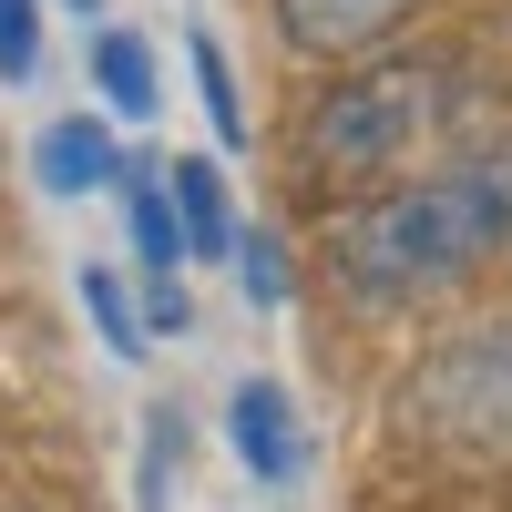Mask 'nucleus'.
<instances>
[{
  "label": "nucleus",
  "mask_w": 512,
  "mask_h": 512,
  "mask_svg": "<svg viewBox=\"0 0 512 512\" xmlns=\"http://www.w3.org/2000/svg\"><path fill=\"white\" fill-rule=\"evenodd\" d=\"M502 246H512V134H482V144L441 154L431 175H410L379 205H359V216L328 236V267H338L349 297L400 308V297L461 287L472 267H492Z\"/></svg>",
  "instance_id": "1"
},
{
  "label": "nucleus",
  "mask_w": 512,
  "mask_h": 512,
  "mask_svg": "<svg viewBox=\"0 0 512 512\" xmlns=\"http://www.w3.org/2000/svg\"><path fill=\"white\" fill-rule=\"evenodd\" d=\"M451 113H461L451 52L369 62V72H349V82L308 113V164H318L328 185H369V175H390V164L431 154V144L451 134Z\"/></svg>",
  "instance_id": "2"
},
{
  "label": "nucleus",
  "mask_w": 512,
  "mask_h": 512,
  "mask_svg": "<svg viewBox=\"0 0 512 512\" xmlns=\"http://www.w3.org/2000/svg\"><path fill=\"white\" fill-rule=\"evenodd\" d=\"M420 410L461 441H512V328L461 338L451 359H431L420 369Z\"/></svg>",
  "instance_id": "3"
},
{
  "label": "nucleus",
  "mask_w": 512,
  "mask_h": 512,
  "mask_svg": "<svg viewBox=\"0 0 512 512\" xmlns=\"http://www.w3.org/2000/svg\"><path fill=\"white\" fill-rule=\"evenodd\" d=\"M410 11L420 0H277V31H287V52H308V62H359Z\"/></svg>",
  "instance_id": "4"
},
{
  "label": "nucleus",
  "mask_w": 512,
  "mask_h": 512,
  "mask_svg": "<svg viewBox=\"0 0 512 512\" xmlns=\"http://www.w3.org/2000/svg\"><path fill=\"white\" fill-rule=\"evenodd\" d=\"M226 441H236V461L256 482H297L308 472V431H297V410H287L277 379H246V390L226 400Z\"/></svg>",
  "instance_id": "5"
},
{
  "label": "nucleus",
  "mask_w": 512,
  "mask_h": 512,
  "mask_svg": "<svg viewBox=\"0 0 512 512\" xmlns=\"http://www.w3.org/2000/svg\"><path fill=\"white\" fill-rule=\"evenodd\" d=\"M164 195H175V226H185V256H226L236 246V205H226V175L205 154H185L175 175H164Z\"/></svg>",
  "instance_id": "6"
},
{
  "label": "nucleus",
  "mask_w": 512,
  "mask_h": 512,
  "mask_svg": "<svg viewBox=\"0 0 512 512\" xmlns=\"http://www.w3.org/2000/svg\"><path fill=\"white\" fill-rule=\"evenodd\" d=\"M123 226H134V256H144V267L154 277H175L185 267V226H175V195H164V175H154V164H123Z\"/></svg>",
  "instance_id": "7"
},
{
  "label": "nucleus",
  "mask_w": 512,
  "mask_h": 512,
  "mask_svg": "<svg viewBox=\"0 0 512 512\" xmlns=\"http://www.w3.org/2000/svg\"><path fill=\"white\" fill-rule=\"evenodd\" d=\"M113 175H123V154H113V134H103L93 113H72V123L41 134V185H52V195H93Z\"/></svg>",
  "instance_id": "8"
},
{
  "label": "nucleus",
  "mask_w": 512,
  "mask_h": 512,
  "mask_svg": "<svg viewBox=\"0 0 512 512\" xmlns=\"http://www.w3.org/2000/svg\"><path fill=\"white\" fill-rule=\"evenodd\" d=\"M93 82H103V103H113L123 123L154 113V52H144L134 31H103V41H93Z\"/></svg>",
  "instance_id": "9"
},
{
  "label": "nucleus",
  "mask_w": 512,
  "mask_h": 512,
  "mask_svg": "<svg viewBox=\"0 0 512 512\" xmlns=\"http://www.w3.org/2000/svg\"><path fill=\"white\" fill-rule=\"evenodd\" d=\"M82 308H93V328H103L113 359H144V318H134V297H123L113 267H82Z\"/></svg>",
  "instance_id": "10"
},
{
  "label": "nucleus",
  "mask_w": 512,
  "mask_h": 512,
  "mask_svg": "<svg viewBox=\"0 0 512 512\" xmlns=\"http://www.w3.org/2000/svg\"><path fill=\"white\" fill-rule=\"evenodd\" d=\"M195 93H205V113H216V134L236 144V134H246V103H236V72H226V52H216V31H195Z\"/></svg>",
  "instance_id": "11"
},
{
  "label": "nucleus",
  "mask_w": 512,
  "mask_h": 512,
  "mask_svg": "<svg viewBox=\"0 0 512 512\" xmlns=\"http://www.w3.org/2000/svg\"><path fill=\"white\" fill-rule=\"evenodd\" d=\"M236 267H246V297H256V308H277V297H287V246H277L267 226H236Z\"/></svg>",
  "instance_id": "12"
},
{
  "label": "nucleus",
  "mask_w": 512,
  "mask_h": 512,
  "mask_svg": "<svg viewBox=\"0 0 512 512\" xmlns=\"http://www.w3.org/2000/svg\"><path fill=\"white\" fill-rule=\"evenodd\" d=\"M41 72V0H0V82Z\"/></svg>",
  "instance_id": "13"
},
{
  "label": "nucleus",
  "mask_w": 512,
  "mask_h": 512,
  "mask_svg": "<svg viewBox=\"0 0 512 512\" xmlns=\"http://www.w3.org/2000/svg\"><path fill=\"white\" fill-rule=\"evenodd\" d=\"M72 11H93V0H72Z\"/></svg>",
  "instance_id": "14"
}]
</instances>
